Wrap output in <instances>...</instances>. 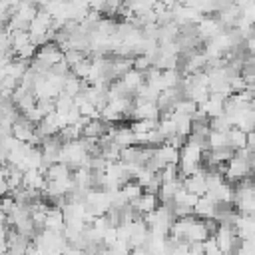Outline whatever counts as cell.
<instances>
[{
    "label": "cell",
    "mask_w": 255,
    "mask_h": 255,
    "mask_svg": "<svg viewBox=\"0 0 255 255\" xmlns=\"http://www.w3.org/2000/svg\"><path fill=\"white\" fill-rule=\"evenodd\" d=\"M225 96H219V94H209V98L199 106L201 112H205V116L211 120V118H217V116H223L225 114Z\"/></svg>",
    "instance_id": "cell-2"
},
{
    "label": "cell",
    "mask_w": 255,
    "mask_h": 255,
    "mask_svg": "<svg viewBox=\"0 0 255 255\" xmlns=\"http://www.w3.org/2000/svg\"><path fill=\"white\" fill-rule=\"evenodd\" d=\"M84 58H86V52H84V50H74V48H72V50H66V52H64V60H66V64H68L70 68H74L76 64H80Z\"/></svg>",
    "instance_id": "cell-12"
},
{
    "label": "cell",
    "mask_w": 255,
    "mask_h": 255,
    "mask_svg": "<svg viewBox=\"0 0 255 255\" xmlns=\"http://www.w3.org/2000/svg\"><path fill=\"white\" fill-rule=\"evenodd\" d=\"M92 62H94V60L84 58L80 64H76V66L72 68V74H74L76 78H80V80H88V76H90V72H92Z\"/></svg>",
    "instance_id": "cell-11"
},
{
    "label": "cell",
    "mask_w": 255,
    "mask_h": 255,
    "mask_svg": "<svg viewBox=\"0 0 255 255\" xmlns=\"http://www.w3.org/2000/svg\"><path fill=\"white\" fill-rule=\"evenodd\" d=\"M183 187L197 197L207 195V169H199L197 173L183 177Z\"/></svg>",
    "instance_id": "cell-1"
},
{
    "label": "cell",
    "mask_w": 255,
    "mask_h": 255,
    "mask_svg": "<svg viewBox=\"0 0 255 255\" xmlns=\"http://www.w3.org/2000/svg\"><path fill=\"white\" fill-rule=\"evenodd\" d=\"M46 181H60V179H70L72 177V169L66 165V163H52L48 169H46Z\"/></svg>",
    "instance_id": "cell-7"
},
{
    "label": "cell",
    "mask_w": 255,
    "mask_h": 255,
    "mask_svg": "<svg viewBox=\"0 0 255 255\" xmlns=\"http://www.w3.org/2000/svg\"><path fill=\"white\" fill-rule=\"evenodd\" d=\"M155 159H159V163L165 167V165H177L179 163V149L169 145V143H161L155 147L153 151Z\"/></svg>",
    "instance_id": "cell-4"
},
{
    "label": "cell",
    "mask_w": 255,
    "mask_h": 255,
    "mask_svg": "<svg viewBox=\"0 0 255 255\" xmlns=\"http://www.w3.org/2000/svg\"><path fill=\"white\" fill-rule=\"evenodd\" d=\"M120 193H122V197H124L128 203H133V201L143 193V187H141L135 179H129L128 183H124V185L120 187Z\"/></svg>",
    "instance_id": "cell-8"
},
{
    "label": "cell",
    "mask_w": 255,
    "mask_h": 255,
    "mask_svg": "<svg viewBox=\"0 0 255 255\" xmlns=\"http://www.w3.org/2000/svg\"><path fill=\"white\" fill-rule=\"evenodd\" d=\"M203 255H225V253L219 249V245H217V241H215V235H211L207 241H203Z\"/></svg>",
    "instance_id": "cell-14"
},
{
    "label": "cell",
    "mask_w": 255,
    "mask_h": 255,
    "mask_svg": "<svg viewBox=\"0 0 255 255\" xmlns=\"http://www.w3.org/2000/svg\"><path fill=\"white\" fill-rule=\"evenodd\" d=\"M247 147H249L251 151H255V131L247 133Z\"/></svg>",
    "instance_id": "cell-15"
},
{
    "label": "cell",
    "mask_w": 255,
    "mask_h": 255,
    "mask_svg": "<svg viewBox=\"0 0 255 255\" xmlns=\"http://www.w3.org/2000/svg\"><path fill=\"white\" fill-rule=\"evenodd\" d=\"M227 141H229V147H233L235 151L245 149L247 147V133L239 128H231L227 131Z\"/></svg>",
    "instance_id": "cell-9"
},
{
    "label": "cell",
    "mask_w": 255,
    "mask_h": 255,
    "mask_svg": "<svg viewBox=\"0 0 255 255\" xmlns=\"http://www.w3.org/2000/svg\"><path fill=\"white\" fill-rule=\"evenodd\" d=\"M44 229H52V231H60L64 233L66 229V219H64V211L62 207H48V213H46V227Z\"/></svg>",
    "instance_id": "cell-6"
},
{
    "label": "cell",
    "mask_w": 255,
    "mask_h": 255,
    "mask_svg": "<svg viewBox=\"0 0 255 255\" xmlns=\"http://www.w3.org/2000/svg\"><path fill=\"white\" fill-rule=\"evenodd\" d=\"M139 215H145V213H151L159 207V197L157 193H149V191H143L133 203H129Z\"/></svg>",
    "instance_id": "cell-3"
},
{
    "label": "cell",
    "mask_w": 255,
    "mask_h": 255,
    "mask_svg": "<svg viewBox=\"0 0 255 255\" xmlns=\"http://www.w3.org/2000/svg\"><path fill=\"white\" fill-rule=\"evenodd\" d=\"M229 145L227 141V131H211L207 137V149H219Z\"/></svg>",
    "instance_id": "cell-10"
},
{
    "label": "cell",
    "mask_w": 255,
    "mask_h": 255,
    "mask_svg": "<svg viewBox=\"0 0 255 255\" xmlns=\"http://www.w3.org/2000/svg\"><path fill=\"white\" fill-rule=\"evenodd\" d=\"M209 128H211V131H229V129H231V124H229V120H227L225 114H223V116L211 118V120H209Z\"/></svg>",
    "instance_id": "cell-13"
},
{
    "label": "cell",
    "mask_w": 255,
    "mask_h": 255,
    "mask_svg": "<svg viewBox=\"0 0 255 255\" xmlns=\"http://www.w3.org/2000/svg\"><path fill=\"white\" fill-rule=\"evenodd\" d=\"M193 215L199 217V219H215V215H217V203L211 197L203 195V197L197 199V203L193 207Z\"/></svg>",
    "instance_id": "cell-5"
}]
</instances>
